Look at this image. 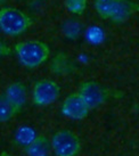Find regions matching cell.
<instances>
[{
  "instance_id": "6da1fadb",
  "label": "cell",
  "mask_w": 139,
  "mask_h": 156,
  "mask_svg": "<svg viewBox=\"0 0 139 156\" xmlns=\"http://www.w3.org/2000/svg\"><path fill=\"white\" fill-rule=\"evenodd\" d=\"M139 6L132 0H95L97 14L104 20L123 23L138 12Z\"/></svg>"
},
{
  "instance_id": "7a4b0ae2",
  "label": "cell",
  "mask_w": 139,
  "mask_h": 156,
  "mask_svg": "<svg viewBox=\"0 0 139 156\" xmlns=\"http://www.w3.org/2000/svg\"><path fill=\"white\" fill-rule=\"evenodd\" d=\"M15 52L23 66L27 69H37L49 58L50 49L42 41L29 40L15 44Z\"/></svg>"
},
{
  "instance_id": "3957f363",
  "label": "cell",
  "mask_w": 139,
  "mask_h": 156,
  "mask_svg": "<svg viewBox=\"0 0 139 156\" xmlns=\"http://www.w3.org/2000/svg\"><path fill=\"white\" fill-rule=\"evenodd\" d=\"M31 24V18L17 8L4 7L0 12V27L7 35L16 37L22 34L27 31Z\"/></svg>"
},
{
  "instance_id": "277c9868",
  "label": "cell",
  "mask_w": 139,
  "mask_h": 156,
  "mask_svg": "<svg viewBox=\"0 0 139 156\" xmlns=\"http://www.w3.org/2000/svg\"><path fill=\"white\" fill-rule=\"evenodd\" d=\"M52 152L56 156H77L81 151V141L78 134L70 130H61L52 138Z\"/></svg>"
},
{
  "instance_id": "5b68a950",
  "label": "cell",
  "mask_w": 139,
  "mask_h": 156,
  "mask_svg": "<svg viewBox=\"0 0 139 156\" xmlns=\"http://www.w3.org/2000/svg\"><path fill=\"white\" fill-rule=\"evenodd\" d=\"M61 88L58 83L50 79H42L37 81L32 90L33 103L37 106H47L58 99Z\"/></svg>"
},
{
  "instance_id": "8992f818",
  "label": "cell",
  "mask_w": 139,
  "mask_h": 156,
  "mask_svg": "<svg viewBox=\"0 0 139 156\" xmlns=\"http://www.w3.org/2000/svg\"><path fill=\"white\" fill-rule=\"evenodd\" d=\"M78 94L81 96L90 109H95L103 105L107 99V91L96 81H86L79 88Z\"/></svg>"
},
{
  "instance_id": "52a82bcc",
  "label": "cell",
  "mask_w": 139,
  "mask_h": 156,
  "mask_svg": "<svg viewBox=\"0 0 139 156\" xmlns=\"http://www.w3.org/2000/svg\"><path fill=\"white\" fill-rule=\"evenodd\" d=\"M89 106L86 101L81 98V96L77 94H71L65 98L62 105V113L71 120L80 121L88 116L89 114Z\"/></svg>"
},
{
  "instance_id": "ba28073f",
  "label": "cell",
  "mask_w": 139,
  "mask_h": 156,
  "mask_svg": "<svg viewBox=\"0 0 139 156\" xmlns=\"http://www.w3.org/2000/svg\"><path fill=\"white\" fill-rule=\"evenodd\" d=\"M52 151V141L45 136H37L25 146V153L27 156H50Z\"/></svg>"
},
{
  "instance_id": "9c48e42d",
  "label": "cell",
  "mask_w": 139,
  "mask_h": 156,
  "mask_svg": "<svg viewBox=\"0 0 139 156\" xmlns=\"http://www.w3.org/2000/svg\"><path fill=\"white\" fill-rule=\"evenodd\" d=\"M4 95L22 109L26 100V88L22 82H14L7 87Z\"/></svg>"
},
{
  "instance_id": "30bf717a",
  "label": "cell",
  "mask_w": 139,
  "mask_h": 156,
  "mask_svg": "<svg viewBox=\"0 0 139 156\" xmlns=\"http://www.w3.org/2000/svg\"><path fill=\"white\" fill-rule=\"evenodd\" d=\"M50 69L57 75H65L72 72L73 69V63L71 62L69 56L64 52L57 54L56 57L52 59Z\"/></svg>"
},
{
  "instance_id": "8fae6325",
  "label": "cell",
  "mask_w": 139,
  "mask_h": 156,
  "mask_svg": "<svg viewBox=\"0 0 139 156\" xmlns=\"http://www.w3.org/2000/svg\"><path fill=\"white\" fill-rule=\"evenodd\" d=\"M20 111H21V108L17 107L5 95L0 97V120L2 123L12 120L16 114L20 113Z\"/></svg>"
},
{
  "instance_id": "7c38bea8",
  "label": "cell",
  "mask_w": 139,
  "mask_h": 156,
  "mask_svg": "<svg viewBox=\"0 0 139 156\" xmlns=\"http://www.w3.org/2000/svg\"><path fill=\"white\" fill-rule=\"evenodd\" d=\"M65 7L70 13L81 15L87 8V0H65Z\"/></svg>"
},
{
  "instance_id": "4fadbf2b",
  "label": "cell",
  "mask_w": 139,
  "mask_h": 156,
  "mask_svg": "<svg viewBox=\"0 0 139 156\" xmlns=\"http://www.w3.org/2000/svg\"><path fill=\"white\" fill-rule=\"evenodd\" d=\"M34 138L35 137L33 131L31 130L30 128H26V126H24L22 130L18 131L17 136H16V140L22 144H25V146L27 144H30Z\"/></svg>"
},
{
  "instance_id": "5bb4252c",
  "label": "cell",
  "mask_w": 139,
  "mask_h": 156,
  "mask_svg": "<svg viewBox=\"0 0 139 156\" xmlns=\"http://www.w3.org/2000/svg\"><path fill=\"white\" fill-rule=\"evenodd\" d=\"M1 156H13V155H10V154H8V153L4 152L2 154H1Z\"/></svg>"
}]
</instances>
